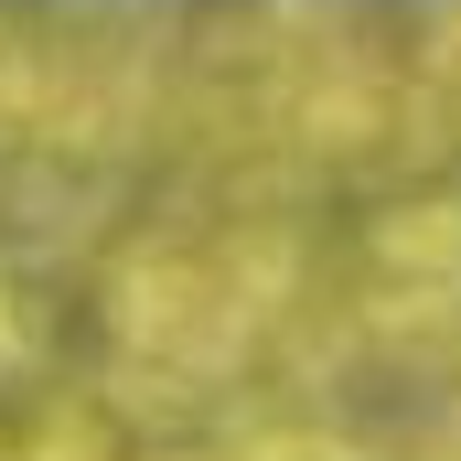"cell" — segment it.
Masks as SVG:
<instances>
[{
	"instance_id": "1",
	"label": "cell",
	"mask_w": 461,
	"mask_h": 461,
	"mask_svg": "<svg viewBox=\"0 0 461 461\" xmlns=\"http://www.w3.org/2000/svg\"><path fill=\"white\" fill-rule=\"evenodd\" d=\"M375 268L397 279L408 312L461 301V204H408V215H386V226H375Z\"/></svg>"
},
{
	"instance_id": "2",
	"label": "cell",
	"mask_w": 461,
	"mask_h": 461,
	"mask_svg": "<svg viewBox=\"0 0 461 461\" xmlns=\"http://www.w3.org/2000/svg\"><path fill=\"white\" fill-rule=\"evenodd\" d=\"M451 76H461V65H451Z\"/></svg>"
}]
</instances>
